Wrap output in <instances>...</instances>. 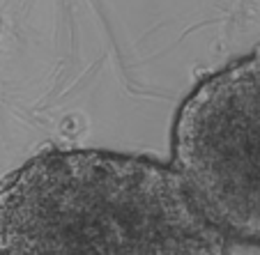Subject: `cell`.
<instances>
[{
    "mask_svg": "<svg viewBox=\"0 0 260 255\" xmlns=\"http://www.w3.org/2000/svg\"><path fill=\"white\" fill-rule=\"evenodd\" d=\"M177 170L108 150H49L0 179V255H226Z\"/></svg>",
    "mask_w": 260,
    "mask_h": 255,
    "instance_id": "cell-1",
    "label": "cell"
},
{
    "mask_svg": "<svg viewBox=\"0 0 260 255\" xmlns=\"http://www.w3.org/2000/svg\"><path fill=\"white\" fill-rule=\"evenodd\" d=\"M171 166L226 237L260 246V49L205 76L180 103Z\"/></svg>",
    "mask_w": 260,
    "mask_h": 255,
    "instance_id": "cell-2",
    "label": "cell"
}]
</instances>
